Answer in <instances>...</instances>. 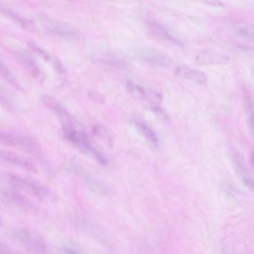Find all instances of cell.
Wrapping results in <instances>:
<instances>
[{"label": "cell", "instance_id": "obj_1", "mask_svg": "<svg viewBox=\"0 0 254 254\" xmlns=\"http://www.w3.org/2000/svg\"><path fill=\"white\" fill-rule=\"evenodd\" d=\"M7 181L13 190L30 194L39 201L53 203L57 200V196L52 190L35 181L14 175H8Z\"/></svg>", "mask_w": 254, "mask_h": 254}, {"label": "cell", "instance_id": "obj_2", "mask_svg": "<svg viewBox=\"0 0 254 254\" xmlns=\"http://www.w3.org/2000/svg\"><path fill=\"white\" fill-rule=\"evenodd\" d=\"M64 134L65 137L72 145L78 148L83 153L89 154L93 157L95 160H97L100 164L107 165L108 161L104 157L103 154L94 146L89 139L88 136L84 130L77 127L76 123L69 125V126L62 127Z\"/></svg>", "mask_w": 254, "mask_h": 254}, {"label": "cell", "instance_id": "obj_3", "mask_svg": "<svg viewBox=\"0 0 254 254\" xmlns=\"http://www.w3.org/2000/svg\"><path fill=\"white\" fill-rule=\"evenodd\" d=\"M12 239L29 252L44 254L47 252V246L41 235L33 230L19 229L11 234Z\"/></svg>", "mask_w": 254, "mask_h": 254}, {"label": "cell", "instance_id": "obj_4", "mask_svg": "<svg viewBox=\"0 0 254 254\" xmlns=\"http://www.w3.org/2000/svg\"><path fill=\"white\" fill-rule=\"evenodd\" d=\"M0 141L3 145L17 147L35 157H40L42 156L41 150L37 144L32 139L23 135L2 131L0 135Z\"/></svg>", "mask_w": 254, "mask_h": 254}, {"label": "cell", "instance_id": "obj_5", "mask_svg": "<svg viewBox=\"0 0 254 254\" xmlns=\"http://www.w3.org/2000/svg\"><path fill=\"white\" fill-rule=\"evenodd\" d=\"M41 23L44 29L53 36L65 40H75L79 36L78 30L66 23L51 19H44Z\"/></svg>", "mask_w": 254, "mask_h": 254}, {"label": "cell", "instance_id": "obj_6", "mask_svg": "<svg viewBox=\"0 0 254 254\" xmlns=\"http://www.w3.org/2000/svg\"><path fill=\"white\" fill-rule=\"evenodd\" d=\"M126 87L133 97L139 100L148 102L154 107L159 106L163 102L161 95L154 90L145 88L142 86L133 84L131 81H127L126 83Z\"/></svg>", "mask_w": 254, "mask_h": 254}, {"label": "cell", "instance_id": "obj_7", "mask_svg": "<svg viewBox=\"0 0 254 254\" xmlns=\"http://www.w3.org/2000/svg\"><path fill=\"white\" fill-rule=\"evenodd\" d=\"M14 56L17 58L18 62L21 64L22 66L31 74L32 77L39 83H44L46 80L45 74L44 73L41 68L37 64L31 56L22 52H16Z\"/></svg>", "mask_w": 254, "mask_h": 254}, {"label": "cell", "instance_id": "obj_8", "mask_svg": "<svg viewBox=\"0 0 254 254\" xmlns=\"http://www.w3.org/2000/svg\"><path fill=\"white\" fill-rule=\"evenodd\" d=\"M1 160L4 163L20 168V169L27 171V172H37L36 167L32 162L21 156L14 154V153L9 152V151H1Z\"/></svg>", "mask_w": 254, "mask_h": 254}, {"label": "cell", "instance_id": "obj_9", "mask_svg": "<svg viewBox=\"0 0 254 254\" xmlns=\"http://www.w3.org/2000/svg\"><path fill=\"white\" fill-rule=\"evenodd\" d=\"M1 12L4 16L9 19L11 21L14 22L17 26L21 28L23 30L28 32H35L36 30V26L32 20L26 18L21 14L14 11V10L10 9L6 6L1 5Z\"/></svg>", "mask_w": 254, "mask_h": 254}, {"label": "cell", "instance_id": "obj_10", "mask_svg": "<svg viewBox=\"0 0 254 254\" xmlns=\"http://www.w3.org/2000/svg\"><path fill=\"white\" fill-rule=\"evenodd\" d=\"M175 72L180 78L195 83L199 85H203L208 81V76L204 72L198 69L187 67V66L178 67Z\"/></svg>", "mask_w": 254, "mask_h": 254}, {"label": "cell", "instance_id": "obj_11", "mask_svg": "<svg viewBox=\"0 0 254 254\" xmlns=\"http://www.w3.org/2000/svg\"><path fill=\"white\" fill-rule=\"evenodd\" d=\"M230 61V57L224 53L219 52L205 50L197 55L196 62L201 64L220 65L227 63Z\"/></svg>", "mask_w": 254, "mask_h": 254}, {"label": "cell", "instance_id": "obj_12", "mask_svg": "<svg viewBox=\"0 0 254 254\" xmlns=\"http://www.w3.org/2000/svg\"><path fill=\"white\" fill-rule=\"evenodd\" d=\"M148 26H149L150 29H151L152 33L161 41L169 43V44H180L176 38L171 35L170 33L162 25L159 24L157 22H150V23H148Z\"/></svg>", "mask_w": 254, "mask_h": 254}, {"label": "cell", "instance_id": "obj_13", "mask_svg": "<svg viewBox=\"0 0 254 254\" xmlns=\"http://www.w3.org/2000/svg\"><path fill=\"white\" fill-rule=\"evenodd\" d=\"M2 196L5 197V200L13 204L17 205L19 206H23V207H32L33 206L32 202L29 201L26 197H23L21 194L19 193L18 191L14 190H2Z\"/></svg>", "mask_w": 254, "mask_h": 254}, {"label": "cell", "instance_id": "obj_14", "mask_svg": "<svg viewBox=\"0 0 254 254\" xmlns=\"http://www.w3.org/2000/svg\"><path fill=\"white\" fill-rule=\"evenodd\" d=\"M133 124L136 126L139 131L145 136V139H148L153 145H157L158 143V137L155 132L146 123L140 120H134Z\"/></svg>", "mask_w": 254, "mask_h": 254}, {"label": "cell", "instance_id": "obj_15", "mask_svg": "<svg viewBox=\"0 0 254 254\" xmlns=\"http://www.w3.org/2000/svg\"><path fill=\"white\" fill-rule=\"evenodd\" d=\"M92 130H93V134L97 136L102 142H105L108 146H113L114 138H113L112 134H111V132L108 130L107 127L102 126V125H95L92 127Z\"/></svg>", "mask_w": 254, "mask_h": 254}, {"label": "cell", "instance_id": "obj_16", "mask_svg": "<svg viewBox=\"0 0 254 254\" xmlns=\"http://www.w3.org/2000/svg\"><path fill=\"white\" fill-rule=\"evenodd\" d=\"M236 32L245 39L254 42V26L249 23H242L238 25Z\"/></svg>", "mask_w": 254, "mask_h": 254}, {"label": "cell", "instance_id": "obj_17", "mask_svg": "<svg viewBox=\"0 0 254 254\" xmlns=\"http://www.w3.org/2000/svg\"><path fill=\"white\" fill-rule=\"evenodd\" d=\"M244 101H245V110L248 114L250 127L254 134V103L249 94L245 95Z\"/></svg>", "mask_w": 254, "mask_h": 254}, {"label": "cell", "instance_id": "obj_18", "mask_svg": "<svg viewBox=\"0 0 254 254\" xmlns=\"http://www.w3.org/2000/svg\"><path fill=\"white\" fill-rule=\"evenodd\" d=\"M0 73H1V75H2V78H3L5 81H8V83L12 84V85L15 86V87H18L17 80L14 78L12 72H11L9 68H8L6 65L4 64L2 62L1 63V67H0Z\"/></svg>", "mask_w": 254, "mask_h": 254}, {"label": "cell", "instance_id": "obj_19", "mask_svg": "<svg viewBox=\"0 0 254 254\" xmlns=\"http://www.w3.org/2000/svg\"><path fill=\"white\" fill-rule=\"evenodd\" d=\"M32 50H34V52L35 53H36L38 55V56H41V58H42L43 59H44V60L46 61H50V56H49L47 53H46L44 51V50H41V48H38L37 46H32Z\"/></svg>", "mask_w": 254, "mask_h": 254}, {"label": "cell", "instance_id": "obj_20", "mask_svg": "<svg viewBox=\"0 0 254 254\" xmlns=\"http://www.w3.org/2000/svg\"><path fill=\"white\" fill-rule=\"evenodd\" d=\"M90 96L92 99H94L96 102H99L101 103H102L105 101L104 96L100 94V93H97V92H90Z\"/></svg>", "mask_w": 254, "mask_h": 254}, {"label": "cell", "instance_id": "obj_21", "mask_svg": "<svg viewBox=\"0 0 254 254\" xmlns=\"http://www.w3.org/2000/svg\"><path fill=\"white\" fill-rule=\"evenodd\" d=\"M244 183H245L247 187H249L251 190H254V180L246 177V178H244Z\"/></svg>", "mask_w": 254, "mask_h": 254}, {"label": "cell", "instance_id": "obj_22", "mask_svg": "<svg viewBox=\"0 0 254 254\" xmlns=\"http://www.w3.org/2000/svg\"><path fill=\"white\" fill-rule=\"evenodd\" d=\"M252 161H253V163H254V154H253Z\"/></svg>", "mask_w": 254, "mask_h": 254}]
</instances>
